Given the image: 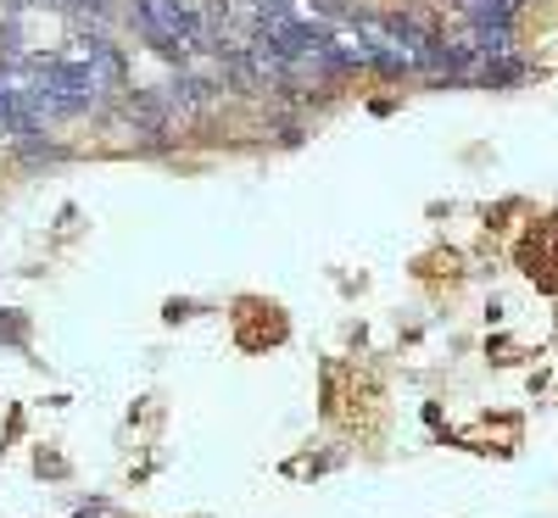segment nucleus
I'll use <instances>...</instances> for the list:
<instances>
[{
	"mask_svg": "<svg viewBox=\"0 0 558 518\" xmlns=\"http://www.w3.org/2000/svg\"><path fill=\"white\" fill-rule=\"evenodd\" d=\"M129 23L151 51H162L173 62H191L202 51V7L196 0H134Z\"/></svg>",
	"mask_w": 558,
	"mask_h": 518,
	"instance_id": "1",
	"label": "nucleus"
},
{
	"mask_svg": "<svg viewBox=\"0 0 558 518\" xmlns=\"http://www.w3.org/2000/svg\"><path fill=\"white\" fill-rule=\"evenodd\" d=\"M84 518H96V513H84Z\"/></svg>",
	"mask_w": 558,
	"mask_h": 518,
	"instance_id": "4",
	"label": "nucleus"
},
{
	"mask_svg": "<svg viewBox=\"0 0 558 518\" xmlns=\"http://www.w3.org/2000/svg\"><path fill=\"white\" fill-rule=\"evenodd\" d=\"M78 45H84L78 57L89 62V73L101 78V89H107V96H112V89H123V84H129V62H123V51H118V45H112L107 34H84Z\"/></svg>",
	"mask_w": 558,
	"mask_h": 518,
	"instance_id": "2",
	"label": "nucleus"
},
{
	"mask_svg": "<svg viewBox=\"0 0 558 518\" xmlns=\"http://www.w3.org/2000/svg\"><path fill=\"white\" fill-rule=\"evenodd\" d=\"M23 335H28V323H23L17 312H7V318H0V341H7V346H23Z\"/></svg>",
	"mask_w": 558,
	"mask_h": 518,
	"instance_id": "3",
	"label": "nucleus"
}]
</instances>
